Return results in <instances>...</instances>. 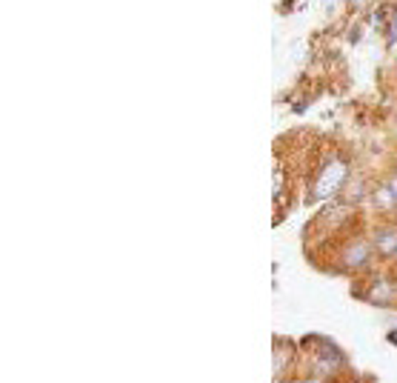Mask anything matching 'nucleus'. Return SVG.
Returning <instances> with one entry per match:
<instances>
[{
  "mask_svg": "<svg viewBox=\"0 0 397 383\" xmlns=\"http://www.w3.org/2000/svg\"><path fill=\"white\" fill-rule=\"evenodd\" d=\"M366 260H369V246L366 244H355V246H349V252H346V266H355V269H360V266H366Z\"/></svg>",
  "mask_w": 397,
  "mask_h": 383,
  "instance_id": "obj_3",
  "label": "nucleus"
},
{
  "mask_svg": "<svg viewBox=\"0 0 397 383\" xmlns=\"http://www.w3.org/2000/svg\"><path fill=\"white\" fill-rule=\"evenodd\" d=\"M346 178H349L346 163H343V160H332V163L320 172L317 183H315V195H312V201H317V198H329V195H335V192H340V186L346 183Z\"/></svg>",
  "mask_w": 397,
  "mask_h": 383,
  "instance_id": "obj_1",
  "label": "nucleus"
},
{
  "mask_svg": "<svg viewBox=\"0 0 397 383\" xmlns=\"http://www.w3.org/2000/svg\"><path fill=\"white\" fill-rule=\"evenodd\" d=\"M389 343H394V346H397V329H394V332H389Z\"/></svg>",
  "mask_w": 397,
  "mask_h": 383,
  "instance_id": "obj_6",
  "label": "nucleus"
},
{
  "mask_svg": "<svg viewBox=\"0 0 397 383\" xmlns=\"http://www.w3.org/2000/svg\"><path fill=\"white\" fill-rule=\"evenodd\" d=\"M369 298H371V300H378V303H389V300H391V289H389V286H386L383 280H378Z\"/></svg>",
  "mask_w": 397,
  "mask_h": 383,
  "instance_id": "obj_4",
  "label": "nucleus"
},
{
  "mask_svg": "<svg viewBox=\"0 0 397 383\" xmlns=\"http://www.w3.org/2000/svg\"><path fill=\"white\" fill-rule=\"evenodd\" d=\"M375 246H378V252L386 255V257L397 255V229H383V232H378Z\"/></svg>",
  "mask_w": 397,
  "mask_h": 383,
  "instance_id": "obj_2",
  "label": "nucleus"
},
{
  "mask_svg": "<svg viewBox=\"0 0 397 383\" xmlns=\"http://www.w3.org/2000/svg\"><path fill=\"white\" fill-rule=\"evenodd\" d=\"M286 383H292V380H286Z\"/></svg>",
  "mask_w": 397,
  "mask_h": 383,
  "instance_id": "obj_7",
  "label": "nucleus"
},
{
  "mask_svg": "<svg viewBox=\"0 0 397 383\" xmlns=\"http://www.w3.org/2000/svg\"><path fill=\"white\" fill-rule=\"evenodd\" d=\"M389 189H391V195H394V201H397V178L389 183Z\"/></svg>",
  "mask_w": 397,
  "mask_h": 383,
  "instance_id": "obj_5",
  "label": "nucleus"
}]
</instances>
